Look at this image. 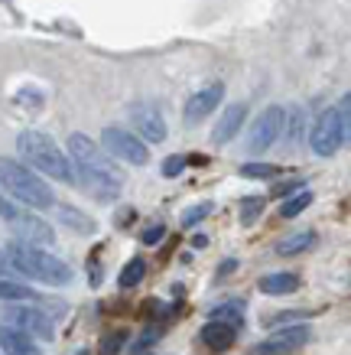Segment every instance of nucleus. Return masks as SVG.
<instances>
[{
    "label": "nucleus",
    "instance_id": "8",
    "mask_svg": "<svg viewBox=\"0 0 351 355\" xmlns=\"http://www.w3.org/2000/svg\"><path fill=\"white\" fill-rule=\"evenodd\" d=\"M309 144H312V150L319 153V157H332V153H339V147L345 144L341 140V124H339V111L335 108H325L316 118L312 130H309Z\"/></svg>",
    "mask_w": 351,
    "mask_h": 355
},
{
    "label": "nucleus",
    "instance_id": "19",
    "mask_svg": "<svg viewBox=\"0 0 351 355\" xmlns=\"http://www.w3.org/2000/svg\"><path fill=\"white\" fill-rule=\"evenodd\" d=\"M0 300L3 303H26V300H36V293H33L26 284H17V280L0 277Z\"/></svg>",
    "mask_w": 351,
    "mask_h": 355
},
{
    "label": "nucleus",
    "instance_id": "17",
    "mask_svg": "<svg viewBox=\"0 0 351 355\" xmlns=\"http://www.w3.org/2000/svg\"><path fill=\"white\" fill-rule=\"evenodd\" d=\"M55 216L62 222L65 228H72L78 235H91L95 232V218H88L82 209H75V205H55Z\"/></svg>",
    "mask_w": 351,
    "mask_h": 355
},
{
    "label": "nucleus",
    "instance_id": "26",
    "mask_svg": "<svg viewBox=\"0 0 351 355\" xmlns=\"http://www.w3.org/2000/svg\"><path fill=\"white\" fill-rule=\"evenodd\" d=\"M212 316H215V320H218V323H228V326H234V329L241 326V306H218V310H215Z\"/></svg>",
    "mask_w": 351,
    "mask_h": 355
},
{
    "label": "nucleus",
    "instance_id": "5",
    "mask_svg": "<svg viewBox=\"0 0 351 355\" xmlns=\"http://www.w3.org/2000/svg\"><path fill=\"white\" fill-rule=\"evenodd\" d=\"M283 128H287V111L277 108V105L264 108L260 114H257L254 124H251V134H247V153H264V150H270V147H273V144L280 140Z\"/></svg>",
    "mask_w": 351,
    "mask_h": 355
},
{
    "label": "nucleus",
    "instance_id": "13",
    "mask_svg": "<svg viewBox=\"0 0 351 355\" xmlns=\"http://www.w3.org/2000/svg\"><path fill=\"white\" fill-rule=\"evenodd\" d=\"M244 118H247V108L241 105V101H237V105H228L224 114L218 118V124H215L212 140L215 144H228V140H234L237 137V130H241V124H244Z\"/></svg>",
    "mask_w": 351,
    "mask_h": 355
},
{
    "label": "nucleus",
    "instance_id": "12",
    "mask_svg": "<svg viewBox=\"0 0 351 355\" xmlns=\"http://www.w3.org/2000/svg\"><path fill=\"white\" fill-rule=\"evenodd\" d=\"M222 101H224V85L222 82H212V85L199 88V92L189 98V105H186V124H199V121L208 118Z\"/></svg>",
    "mask_w": 351,
    "mask_h": 355
},
{
    "label": "nucleus",
    "instance_id": "16",
    "mask_svg": "<svg viewBox=\"0 0 351 355\" xmlns=\"http://www.w3.org/2000/svg\"><path fill=\"white\" fill-rule=\"evenodd\" d=\"M234 333H237L234 326L212 320V323L202 326V343L208 345V349H215V352H222V349H228V345L234 343Z\"/></svg>",
    "mask_w": 351,
    "mask_h": 355
},
{
    "label": "nucleus",
    "instance_id": "20",
    "mask_svg": "<svg viewBox=\"0 0 351 355\" xmlns=\"http://www.w3.org/2000/svg\"><path fill=\"white\" fill-rule=\"evenodd\" d=\"M143 274H147V264H143V258H130L127 264H124V270H120L117 284H120L124 291H130V287H137L140 280H143Z\"/></svg>",
    "mask_w": 351,
    "mask_h": 355
},
{
    "label": "nucleus",
    "instance_id": "9",
    "mask_svg": "<svg viewBox=\"0 0 351 355\" xmlns=\"http://www.w3.org/2000/svg\"><path fill=\"white\" fill-rule=\"evenodd\" d=\"M69 153H72L75 166H85V170H101V173H120L114 163L101 153V147H98L95 140L85 137V134H72V137H69Z\"/></svg>",
    "mask_w": 351,
    "mask_h": 355
},
{
    "label": "nucleus",
    "instance_id": "31",
    "mask_svg": "<svg viewBox=\"0 0 351 355\" xmlns=\"http://www.w3.org/2000/svg\"><path fill=\"white\" fill-rule=\"evenodd\" d=\"M192 245H195V248H205V245H208V238H205V235H195V238H192Z\"/></svg>",
    "mask_w": 351,
    "mask_h": 355
},
{
    "label": "nucleus",
    "instance_id": "25",
    "mask_svg": "<svg viewBox=\"0 0 351 355\" xmlns=\"http://www.w3.org/2000/svg\"><path fill=\"white\" fill-rule=\"evenodd\" d=\"M212 212V202H199V205H192V209H186V216H182V225L192 228L195 222H202L205 216Z\"/></svg>",
    "mask_w": 351,
    "mask_h": 355
},
{
    "label": "nucleus",
    "instance_id": "2",
    "mask_svg": "<svg viewBox=\"0 0 351 355\" xmlns=\"http://www.w3.org/2000/svg\"><path fill=\"white\" fill-rule=\"evenodd\" d=\"M7 258H10V264L23 277H33V280H39V284H49V287L72 284V268H69L65 261H59L55 254H49L46 248H33V245L13 241V245L7 248Z\"/></svg>",
    "mask_w": 351,
    "mask_h": 355
},
{
    "label": "nucleus",
    "instance_id": "21",
    "mask_svg": "<svg viewBox=\"0 0 351 355\" xmlns=\"http://www.w3.org/2000/svg\"><path fill=\"white\" fill-rule=\"evenodd\" d=\"M309 202H312V193H309V189H299L296 196H289L287 202H283L280 216H283V218H296L303 209H309Z\"/></svg>",
    "mask_w": 351,
    "mask_h": 355
},
{
    "label": "nucleus",
    "instance_id": "11",
    "mask_svg": "<svg viewBox=\"0 0 351 355\" xmlns=\"http://www.w3.org/2000/svg\"><path fill=\"white\" fill-rule=\"evenodd\" d=\"M130 121H134L137 134L143 137V144H163L166 140V121L153 105H134Z\"/></svg>",
    "mask_w": 351,
    "mask_h": 355
},
{
    "label": "nucleus",
    "instance_id": "15",
    "mask_svg": "<svg viewBox=\"0 0 351 355\" xmlns=\"http://www.w3.org/2000/svg\"><path fill=\"white\" fill-rule=\"evenodd\" d=\"M257 287H260V293H267V297H283V293L299 291V277L296 274L280 270V274H267V277H260Z\"/></svg>",
    "mask_w": 351,
    "mask_h": 355
},
{
    "label": "nucleus",
    "instance_id": "6",
    "mask_svg": "<svg viewBox=\"0 0 351 355\" xmlns=\"http://www.w3.org/2000/svg\"><path fill=\"white\" fill-rule=\"evenodd\" d=\"M101 144H105V150L111 153L114 160H124V163H130V166H143V163L150 160V147L137 134H130V130L105 128Z\"/></svg>",
    "mask_w": 351,
    "mask_h": 355
},
{
    "label": "nucleus",
    "instance_id": "18",
    "mask_svg": "<svg viewBox=\"0 0 351 355\" xmlns=\"http://www.w3.org/2000/svg\"><path fill=\"white\" fill-rule=\"evenodd\" d=\"M316 245V232H296V235L283 238L277 245V254H283V258H293V254H303L306 248Z\"/></svg>",
    "mask_w": 351,
    "mask_h": 355
},
{
    "label": "nucleus",
    "instance_id": "24",
    "mask_svg": "<svg viewBox=\"0 0 351 355\" xmlns=\"http://www.w3.org/2000/svg\"><path fill=\"white\" fill-rule=\"evenodd\" d=\"M260 212H264V199H244V202H241V222H244V225H251V222H257V218H260Z\"/></svg>",
    "mask_w": 351,
    "mask_h": 355
},
{
    "label": "nucleus",
    "instance_id": "4",
    "mask_svg": "<svg viewBox=\"0 0 351 355\" xmlns=\"http://www.w3.org/2000/svg\"><path fill=\"white\" fill-rule=\"evenodd\" d=\"M0 218L13 228V235L20 245H33V248H49L55 241V232L46 218L33 216V212H23L13 199H0Z\"/></svg>",
    "mask_w": 351,
    "mask_h": 355
},
{
    "label": "nucleus",
    "instance_id": "14",
    "mask_svg": "<svg viewBox=\"0 0 351 355\" xmlns=\"http://www.w3.org/2000/svg\"><path fill=\"white\" fill-rule=\"evenodd\" d=\"M0 352L3 355H43L39 345L33 343L30 336L13 329V326H0Z\"/></svg>",
    "mask_w": 351,
    "mask_h": 355
},
{
    "label": "nucleus",
    "instance_id": "22",
    "mask_svg": "<svg viewBox=\"0 0 351 355\" xmlns=\"http://www.w3.org/2000/svg\"><path fill=\"white\" fill-rule=\"evenodd\" d=\"M335 111H339V124H341V140L345 144H351V95H345L335 105Z\"/></svg>",
    "mask_w": 351,
    "mask_h": 355
},
{
    "label": "nucleus",
    "instance_id": "32",
    "mask_svg": "<svg viewBox=\"0 0 351 355\" xmlns=\"http://www.w3.org/2000/svg\"><path fill=\"white\" fill-rule=\"evenodd\" d=\"M78 355H88V352H85V349H82V352H78Z\"/></svg>",
    "mask_w": 351,
    "mask_h": 355
},
{
    "label": "nucleus",
    "instance_id": "23",
    "mask_svg": "<svg viewBox=\"0 0 351 355\" xmlns=\"http://www.w3.org/2000/svg\"><path fill=\"white\" fill-rule=\"evenodd\" d=\"M241 176H247V180H270V176H277V166L273 163H244Z\"/></svg>",
    "mask_w": 351,
    "mask_h": 355
},
{
    "label": "nucleus",
    "instance_id": "10",
    "mask_svg": "<svg viewBox=\"0 0 351 355\" xmlns=\"http://www.w3.org/2000/svg\"><path fill=\"white\" fill-rule=\"evenodd\" d=\"M309 343V326H287V329H277V333L264 339V343L257 345L254 352L257 355H293L299 352L303 345Z\"/></svg>",
    "mask_w": 351,
    "mask_h": 355
},
{
    "label": "nucleus",
    "instance_id": "7",
    "mask_svg": "<svg viewBox=\"0 0 351 355\" xmlns=\"http://www.w3.org/2000/svg\"><path fill=\"white\" fill-rule=\"evenodd\" d=\"M3 316H7V326H13V329H20V333H26L30 339H53L55 329H53V320L46 316L39 306H26V303H10L7 310H3Z\"/></svg>",
    "mask_w": 351,
    "mask_h": 355
},
{
    "label": "nucleus",
    "instance_id": "27",
    "mask_svg": "<svg viewBox=\"0 0 351 355\" xmlns=\"http://www.w3.org/2000/svg\"><path fill=\"white\" fill-rule=\"evenodd\" d=\"M124 339H127L124 333L105 336V343H101V355H117V352H120V345H124Z\"/></svg>",
    "mask_w": 351,
    "mask_h": 355
},
{
    "label": "nucleus",
    "instance_id": "29",
    "mask_svg": "<svg viewBox=\"0 0 351 355\" xmlns=\"http://www.w3.org/2000/svg\"><path fill=\"white\" fill-rule=\"evenodd\" d=\"M163 235H166V228H163V225L147 228V232H143V245H156V241H160Z\"/></svg>",
    "mask_w": 351,
    "mask_h": 355
},
{
    "label": "nucleus",
    "instance_id": "3",
    "mask_svg": "<svg viewBox=\"0 0 351 355\" xmlns=\"http://www.w3.org/2000/svg\"><path fill=\"white\" fill-rule=\"evenodd\" d=\"M0 186L7 189L10 199L30 205V209H53L55 205V196L43 183V176L23 163L10 160V157H0Z\"/></svg>",
    "mask_w": 351,
    "mask_h": 355
},
{
    "label": "nucleus",
    "instance_id": "1",
    "mask_svg": "<svg viewBox=\"0 0 351 355\" xmlns=\"http://www.w3.org/2000/svg\"><path fill=\"white\" fill-rule=\"evenodd\" d=\"M17 150H20V157L36 173H46V176H53L59 183H75V163L59 150V144L49 134H43V130H23L17 137Z\"/></svg>",
    "mask_w": 351,
    "mask_h": 355
},
{
    "label": "nucleus",
    "instance_id": "30",
    "mask_svg": "<svg viewBox=\"0 0 351 355\" xmlns=\"http://www.w3.org/2000/svg\"><path fill=\"white\" fill-rule=\"evenodd\" d=\"M10 274H17V268L10 264V258H7V251L0 248V277H3V280H10Z\"/></svg>",
    "mask_w": 351,
    "mask_h": 355
},
{
    "label": "nucleus",
    "instance_id": "28",
    "mask_svg": "<svg viewBox=\"0 0 351 355\" xmlns=\"http://www.w3.org/2000/svg\"><path fill=\"white\" fill-rule=\"evenodd\" d=\"M186 163H189L186 157H166V160H163V176H170V180L179 176V173L186 170Z\"/></svg>",
    "mask_w": 351,
    "mask_h": 355
}]
</instances>
